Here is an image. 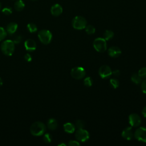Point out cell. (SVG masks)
I'll return each instance as SVG.
<instances>
[{"mask_svg":"<svg viewBox=\"0 0 146 146\" xmlns=\"http://www.w3.org/2000/svg\"><path fill=\"white\" fill-rule=\"evenodd\" d=\"M30 132L34 136H40L46 131V126L40 121H36L32 124L30 127Z\"/></svg>","mask_w":146,"mask_h":146,"instance_id":"1","label":"cell"},{"mask_svg":"<svg viewBox=\"0 0 146 146\" xmlns=\"http://www.w3.org/2000/svg\"><path fill=\"white\" fill-rule=\"evenodd\" d=\"M2 52L7 56H11L13 54L15 49L14 43L11 40H6L1 45Z\"/></svg>","mask_w":146,"mask_h":146,"instance_id":"2","label":"cell"},{"mask_svg":"<svg viewBox=\"0 0 146 146\" xmlns=\"http://www.w3.org/2000/svg\"><path fill=\"white\" fill-rule=\"evenodd\" d=\"M72 26L76 30L84 29L87 26V21L82 16H76L72 21Z\"/></svg>","mask_w":146,"mask_h":146,"instance_id":"3","label":"cell"},{"mask_svg":"<svg viewBox=\"0 0 146 146\" xmlns=\"http://www.w3.org/2000/svg\"><path fill=\"white\" fill-rule=\"evenodd\" d=\"M38 36L39 40L44 44L50 43L52 39V34L47 30H42L38 32Z\"/></svg>","mask_w":146,"mask_h":146,"instance_id":"4","label":"cell"},{"mask_svg":"<svg viewBox=\"0 0 146 146\" xmlns=\"http://www.w3.org/2000/svg\"><path fill=\"white\" fill-rule=\"evenodd\" d=\"M93 46L95 50L99 52H104L107 50L106 40L103 38H96L94 41Z\"/></svg>","mask_w":146,"mask_h":146,"instance_id":"5","label":"cell"},{"mask_svg":"<svg viewBox=\"0 0 146 146\" xmlns=\"http://www.w3.org/2000/svg\"><path fill=\"white\" fill-rule=\"evenodd\" d=\"M75 136L76 140L78 141L81 142L86 141L90 137V134L88 132L83 128L78 129L75 132Z\"/></svg>","mask_w":146,"mask_h":146,"instance_id":"6","label":"cell"},{"mask_svg":"<svg viewBox=\"0 0 146 146\" xmlns=\"http://www.w3.org/2000/svg\"><path fill=\"white\" fill-rule=\"evenodd\" d=\"M86 75L85 70L82 67H75L72 68L71 71V76L76 79H81Z\"/></svg>","mask_w":146,"mask_h":146,"instance_id":"7","label":"cell"},{"mask_svg":"<svg viewBox=\"0 0 146 146\" xmlns=\"http://www.w3.org/2000/svg\"><path fill=\"white\" fill-rule=\"evenodd\" d=\"M134 137L139 141L146 143V128L140 127L137 128L135 132Z\"/></svg>","mask_w":146,"mask_h":146,"instance_id":"8","label":"cell"},{"mask_svg":"<svg viewBox=\"0 0 146 146\" xmlns=\"http://www.w3.org/2000/svg\"><path fill=\"white\" fill-rule=\"evenodd\" d=\"M112 70L107 65H103L99 69V74L102 78H108L112 75Z\"/></svg>","mask_w":146,"mask_h":146,"instance_id":"9","label":"cell"},{"mask_svg":"<svg viewBox=\"0 0 146 146\" xmlns=\"http://www.w3.org/2000/svg\"><path fill=\"white\" fill-rule=\"evenodd\" d=\"M129 123L132 127H137L139 126L141 123V119L140 116L136 113H131L128 117Z\"/></svg>","mask_w":146,"mask_h":146,"instance_id":"10","label":"cell"},{"mask_svg":"<svg viewBox=\"0 0 146 146\" xmlns=\"http://www.w3.org/2000/svg\"><path fill=\"white\" fill-rule=\"evenodd\" d=\"M108 54L112 58H117L121 55V51L118 47L112 46L108 48Z\"/></svg>","mask_w":146,"mask_h":146,"instance_id":"11","label":"cell"},{"mask_svg":"<svg viewBox=\"0 0 146 146\" xmlns=\"http://www.w3.org/2000/svg\"><path fill=\"white\" fill-rule=\"evenodd\" d=\"M25 47L27 51H33L36 48V42L32 39H28L25 42Z\"/></svg>","mask_w":146,"mask_h":146,"instance_id":"12","label":"cell"},{"mask_svg":"<svg viewBox=\"0 0 146 146\" xmlns=\"http://www.w3.org/2000/svg\"><path fill=\"white\" fill-rule=\"evenodd\" d=\"M121 136L126 140H131L134 136V133H133L132 128L128 127L123 129L121 133Z\"/></svg>","mask_w":146,"mask_h":146,"instance_id":"13","label":"cell"},{"mask_svg":"<svg viewBox=\"0 0 146 146\" xmlns=\"http://www.w3.org/2000/svg\"><path fill=\"white\" fill-rule=\"evenodd\" d=\"M50 11H51V14L53 16L58 17L62 13L63 9H62V7L61 6V5L56 3L51 6Z\"/></svg>","mask_w":146,"mask_h":146,"instance_id":"14","label":"cell"},{"mask_svg":"<svg viewBox=\"0 0 146 146\" xmlns=\"http://www.w3.org/2000/svg\"><path fill=\"white\" fill-rule=\"evenodd\" d=\"M18 25L15 22H11L6 26V32L9 34H13L17 30Z\"/></svg>","mask_w":146,"mask_h":146,"instance_id":"15","label":"cell"},{"mask_svg":"<svg viewBox=\"0 0 146 146\" xmlns=\"http://www.w3.org/2000/svg\"><path fill=\"white\" fill-rule=\"evenodd\" d=\"M63 128L66 132L68 133H72L74 132L75 130V126L72 123H66L63 125Z\"/></svg>","mask_w":146,"mask_h":146,"instance_id":"16","label":"cell"},{"mask_svg":"<svg viewBox=\"0 0 146 146\" xmlns=\"http://www.w3.org/2000/svg\"><path fill=\"white\" fill-rule=\"evenodd\" d=\"M25 7V5L22 0H16L14 4V8L17 11H22Z\"/></svg>","mask_w":146,"mask_h":146,"instance_id":"17","label":"cell"},{"mask_svg":"<svg viewBox=\"0 0 146 146\" xmlns=\"http://www.w3.org/2000/svg\"><path fill=\"white\" fill-rule=\"evenodd\" d=\"M47 125L48 129H50V130H55L58 127L57 121L54 118H51L48 120Z\"/></svg>","mask_w":146,"mask_h":146,"instance_id":"18","label":"cell"},{"mask_svg":"<svg viewBox=\"0 0 146 146\" xmlns=\"http://www.w3.org/2000/svg\"><path fill=\"white\" fill-rule=\"evenodd\" d=\"M114 36V33L112 31L110 30H107L104 31L103 34V38L106 40H109L111 39Z\"/></svg>","mask_w":146,"mask_h":146,"instance_id":"19","label":"cell"},{"mask_svg":"<svg viewBox=\"0 0 146 146\" xmlns=\"http://www.w3.org/2000/svg\"><path fill=\"white\" fill-rule=\"evenodd\" d=\"M131 80L132 82L136 84H139L142 82V78L139 76L138 74H133L131 76Z\"/></svg>","mask_w":146,"mask_h":146,"instance_id":"20","label":"cell"},{"mask_svg":"<svg viewBox=\"0 0 146 146\" xmlns=\"http://www.w3.org/2000/svg\"><path fill=\"white\" fill-rule=\"evenodd\" d=\"M85 31L87 34L89 35H91L95 33V28L92 25H87L85 27Z\"/></svg>","mask_w":146,"mask_h":146,"instance_id":"21","label":"cell"},{"mask_svg":"<svg viewBox=\"0 0 146 146\" xmlns=\"http://www.w3.org/2000/svg\"><path fill=\"white\" fill-rule=\"evenodd\" d=\"M110 84L111 86L113 88H117L119 86V82L116 78H112L110 79Z\"/></svg>","mask_w":146,"mask_h":146,"instance_id":"22","label":"cell"},{"mask_svg":"<svg viewBox=\"0 0 146 146\" xmlns=\"http://www.w3.org/2000/svg\"><path fill=\"white\" fill-rule=\"evenodd\" d=\"M75 126L77 129H80V128H83L85 126V123L83 120H77L75 121Z\"/></svg>","mask_w":146,"mask_h":146,"instance_id":"23","label":"cell"},{"mask_svg":"<svg viewBox=\"0 0 146 146\" xmlns=\"http://www.w3.org/2000/svg\"><path fill=\"white\" fill-rule=\"evenodd\" d=\"M27 28L30 33H35L37 31L36 26L33 23H30L27 25Z\"/></svg>","mask_w":146,"mask_h":146,"instance_id":"24","label":"cell"},{"mask_svg":"<svg viewBox=\"0 0 146 146\" xmlns=\"http://www.w3.org/2000/svg\"><path fill=\"white\" fill-rule=\"evenodd\" d=\"M13 12V10L11 7H4L2 10V13L6 15H9L10 14H11Z\"/></svg>","mask_w":146,"mask_h":146,"instance_id":"25","label":"cell"},{"mask_svg":"<svg viewBox=\"0 0 146 146\" xmlns=\"http://www.w3.org/2000/svg\"><path fill=\"white\" fill-rule=\"evenodd\" d=\"M138 74L141 78H146V67L140 68L138 71Z\"/></svg>","mask_w":146,"mask_h":146,"instance_id":"26","label":"cell"},{"mask_svg":"<svg viewBox=\"0 0 146 146\" xmlns=\"http://www.w3.org/2000/svg\"><path fill=\"white\" fill-rule=\"evenodd\" d=\"M7 35L6 31L2 27H0V41L3 40Z\"/></svg>","mask_w":146,"mask_h":146,"instance_id":"27","label":"cell"},{"mask_svg":"<svg viewBox=\"0 0 146 146\" xmlns=\"http://www.w3.org/2000/svg\"><path fill=\"white\" fill-rule=\"evenodd\" d=\"M84 84L86 87H91L92 84V80L91 77H87L84 79Z\"/></svg>","mask_w":146,"mask_h":146,"instance_id":"28","label":"cell"},{"mask_svg":"<svg viewBox=\"0 0 146 146\" xmlns=\"http://www.w3.org/2000/svg\"><path fill=\"white\" fill-rule=\"evenodd\" d=\"M52 136L50 133H46L43 136V141L46 143H50L51 142Z\"/></svg>","mask_w":146,"mask_h":146,"instance_id":"29","label":"cell"},{"mask_svg":"<svg viewBox=\"0 0 146 146\" xmlns=\"http://www.w3.org/2000/svg\"><path fill=\"white\" fill-rule=\"evenodd\" d=\"M141 89L143 93L146 94V79L141 82Z\"/></svg>","mask_w":146,"mask_h":146,"instance_id":"30","label":"cell"},{"mask_svg":"<svg viewBox=\"0 0 146 146\" xmlns=\"http://www.w3.org/2000/svg\"><path fill=\"white\" fill-rule=\"evenodd\" d=\"M68 145L70 146H78L80 145V143L76 140H70L68 142Z\"/></svg>","mask_w":146,"mask_h":146,"instance_id":"31","label":"cell"},{"mask_svg":"<svg viewBox=\"0 0 146 146\" xmlns=\"http://www.w3.org/2000/svg\"><path fill=\"white\" fill-rule=\"evenodd\" d=\"M22 40V37L20 35H17L13 38V42L14 43H19Z\"/></svg>","mask_w":146,"mask_h":146,"instance_id":"32","label":"cell"},{"mask_svg":"<svg viewBox=\"0 0 146 146\" xmlns=\"http://www.w3.org/2000/svg\"><path fill=\"white\" fill-rule=\"evenodd\" d=\"M24 58H25V60L27 62H30L32 60V57L29 54H25V55L24 56Z\"/></svg>","mask_w":146,"mask_h":146,"instance_id":"33","label":"cell"},{"mask_svg":"<svg viewBox=\"0 0 146 146\" xmlns=\"http://www.w3.org/2000/svg\"><path fill=\"white\" fill-rule=\"evenodd\" d=\"M112 74L114 76L117 77V76H119L120 75V72L119 70H115L114 71H113L112 72Z\"/></svg>","mask_w":146,"mask_h":146,"instance_id":"34","label":"cell"},{"mask_svg":"<svg viewBox=\"0 0 146 146\" xmlns=\"http://www.w3.org/2000/svg\"><path fill=\"white\" fill-rule=\"evenodd\" d=\"M141 113H142L143 116L145 117H146V106L143 108V109L142 110Z\"/></svg>","mask_w":146,"mask_h":146,"instance_id":"35","label":"cell"},{"mask_svg":"<svg viewBox=\"0 0 146 146\" xmlns=\"http://www.w3.org/2000/svg\"><path fill=\"white\" fill-rule=\"evenodd\" d=\"M2 84H3V80H2V78H0V87L2 85Z\"/></svg>","mask_w":146,"mask_h":146,"instance_id":"36","label":"cell"},{"mask_svg":"<svg viewBox=\"0 0 146 146\" xmlns=\"http://www.w3.org/2000/svg\"><path fill=\"white\" fill-rule=\"evenodd\" d=\"M58 145H66V144H63V143H62V144H59Z\"/></svg>","mask_w":146,"mask_h":146,"instance_id":"37","label":"cell"},{"mask_svg":"<svg viewBox=\"0 0 146 146\" xmlns=\"http://www.w3.org/2000/svg\"><path fill=\"white\" fill-rule=\"evenodd\" d=\"M1 8H2V5H1V2H0V11H1Z\"/></svg>","mask_w":146,"mask_h":146,"instance_id":"38","label":"cell"},{"mask_svg":"<svg viewBox=\"0 0 146 146\" xmlns=\"http://www.w3.org/2000/svg\"><path fill=\"white\" fill-rule=\"evenodd\" d=\"M30 1H36L37 0H30Z\"/></svg>","mask_w":146,"mask_h":146,"instance_id":"39","label":"cell"},{"mask_svg":"<svg viewBox=\"0 0 146 146\" xmlns=\"http://www.w3.org/2000/svg\"><path fill=\"white\" fill-rule=\"evenodd\" d=\"M13 1H16V0H13Z\"/></svg>","mask_w":146,"mask_h":146,"instance_id":"40","label":"cell"}]
</instances>
